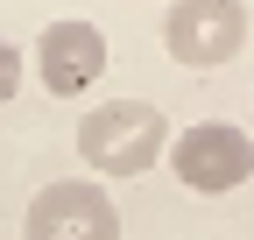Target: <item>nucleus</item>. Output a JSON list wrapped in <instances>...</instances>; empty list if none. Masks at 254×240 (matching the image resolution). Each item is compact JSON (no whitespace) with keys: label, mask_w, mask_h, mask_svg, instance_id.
I'll return each mask as SVG.
<instances>
[{"label":"nucleus","mask_w":254,"mask_h":240,"mask_svg":"<svg viewBox=\"0 0 254 240\" xmlns=\"http://www.w3.org/2000/svg\"><path fill=\"white\" fill-rule=\"evenodd\" d=\"M106 57H113V50H106V36H99V21L64 14V21H50L43 36H36V78H43V92L78 99V92H92V85H99Z\"/></svg>","instance_id":"5"},{"label":"nucleus","mask_w":254,"mask_h":240,"mask_svg":"<svg viewBox=\"0 0 254 240\" xmlns=\"http://www.w3.org/2000/svg\"><path fill=\"white\" fill-rule=\"evenodd\" d=\"M21 78H28V57H21V43H7V36H0V106L21 92Z\"/></svg>","instance_id":"6"},{"label":"nucleus","mask_w":254,"mask_h":240,"mask_svg":"<svg viewBox=\"0 0 254 240\" xmlns=\"http://www.w3.org/2000/svg\"><path fill=\"white\" fill-rule=\"evenodd\" d=\"M170 170L184 191H205V198H226L254 177V134L233 127V120H198V127H177L170 141Z\"/></svg>","instance_id":"3"},{"label":"nucleus","mask_w":254,"mask_h":240,"mask_svg":"<svg viewBox=\"0 0 254 240\" xmlns=\"http://www.w3.org/2000/svg\"><path fill=\"white\" fill-rule=\"evenodd\" d=\"M247 36H254L247 0H170L163 7V50L184 71H226L247 50Z\"/></svg>","instance_id":"2"},{"label":"nucleus","mask_w":254,"mask_h":240,"mask_svg":"<svg viewBox=\"0 0 254 240\" xmlns=\"http://www.w3.org/2000/svg\"><path fill=\"white\" fill-rule=\"evenodd\" d=\"M170 113L148 106V99H106V106H85L78 120V163H92V177H141L155 163H170Z\"/></svg>","instance_id":"1"},{"label":"nucleus","mask_w":254,"mask_h":240,"mask_svg":"<svg viewBox=\"0 0 254 240\" xmlns=\"http://www.w3.org/2000/svg\"><path fill=\"white\" fill-rule=\"evenodd\" d=\"M21 240H120V212L99 177H57L28 198Z\"/></svg>","instance_id":"4"}]
</instances>
